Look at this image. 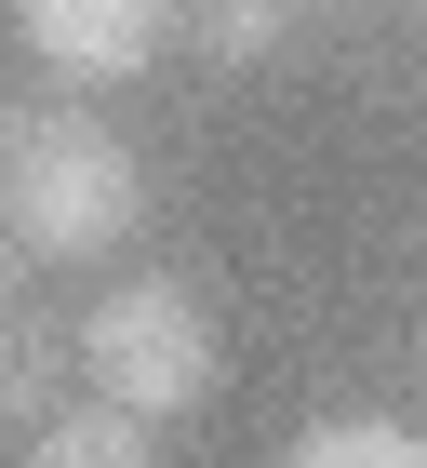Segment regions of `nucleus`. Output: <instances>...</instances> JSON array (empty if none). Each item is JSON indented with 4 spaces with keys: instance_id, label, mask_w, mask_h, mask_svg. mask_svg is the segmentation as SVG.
<instances>
[{
    "instance_id": "f257e3e1",
    "label": "nucleus",
    "mask_w": 427,
    "mask_h": 468,
    "mask_svg": "<svg viewBox=\"0 0 427 468\" xmlns=\"http://www.w3.org/2000/svg\"><path fill=\"white\" fill-rule=\"evenodd\" d=\"M0 228L27 254H107L147 228V161L107 134L94 108L14 94L0 108Z\"/></svg>"
},
{
    "instance_id": "f03ea898",
    "label": "nucleus",
    "mask_w": 427,
    "mask_h": 468,
    "mask_svg": "<svg viewBox=\"0 0 427 468\" xmlns=\"http://www.w3.org/2000/svg\"><path fill=\"white\" fill-rule=\"evenodd\" d=\"M80 375H94V401L161 429V415L214 401V308L187 282H107L80 308Z\"/></svg>"
},
{
    "instance_id": "7ed1b4c3",
    "label": "nucleus",
    "mask_w": 427,
    "mask_h": 468,
    "mask_svg": "<svg viewBox=\"0 0 427 468\" xmlns=\"http://www.w3.org/2000/svg\"><path fill=\"white\" fill-rule=\"evenodd\" d=\"M14 40L54 80H134V68H161L174 0H14Z\"/></svg>"
},
{
    "instance_id": "20e7f679",
    "label": "nucleus",
    "mask_w": 427,
    "mask_h": 468,
    "mask_svg": "<svg viewBox=\"0 0 427 468\" xmlns=\"http://www.w3.org/2000/svg\"><path fill=\"white\" fill-rule=\"evenodd\" d=\"M27 468H161V441H147V415H120V401H80V415H40Z\"/></svg>"
},
{
    "instance_id": "39448f33",
    "label": "nucleus",
    "mask_w": 427,
    "mask_h": 468,
    "mask_svg": "<svg viewBox=\"0 0 427 468\" xmlns=\"http://www.w3.org/2000/svg\"><path fill=\"white\" fill-rule=\"evenodd\" d=\"M281 468H427V441L401 429V415H320Z\"/></svg>"
},
{
    "instance_id": "423d86ee",
    "label": "nucleus",
    "mask_w": 427,
    "mask_h": 468,
    "mask_svg": "<svg viewBox=\"0 0 427 468\" xmlns=\"http://www.w3.org/2000/svg\"><path fill=\"white\" fill-rule=\"evenodd\" d=\"M54 415V335L0 294V429H40Z\"/></svg>"
},
{
    "instance_id": "0eeeda50",
    "label": "nucleus",
    "mask_w": 427,
    "mask_h": 468,
    "mask_svg": "<svg viewBox=\"0 0 427 468\" xmlns=\"http://www.w3.org/2000/svg\"><path fill=\"white\" fill-rule=\"evenodd\" d=\"M174 14H201L214 68H267V54H281V27H294V0H174Z\"/></svg>"
},
{
    "instance_id": "6e6552de",
    "label": "nucleus",
    "mask_w": 427,
    "mask_h": 468,
    "mask_svg": "<svg viewBox=\"0 0 427 468\" xmlns=\"http://www.w3.org/2000/svg\"><path fill=\"white\" fill-rule=\"evenodd\" d=\"M27 268H40V254H27V241H14V228H0V294H14V282H27Z\"/></svg>"
},
{
    "instance_id": "1a4fd4ad",
    "label": "nucleus",
    "mask_w": 427,
    "mask_h": 468,
    "mask_svg": "<svg viewBox=\"0 0 427 468\" xmlns=\"http://www.w3.org/2000/svg\"><path fill=\"white\" fill-rule=\"evenodd\" d=\"M294 14H307V0H294ZM320 14H401V0H320Z\"/></svg>"
}]
</instances>
